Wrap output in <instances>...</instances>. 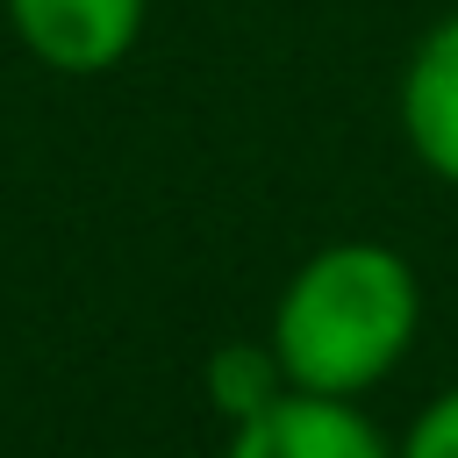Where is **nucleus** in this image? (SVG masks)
Wrapping results in <instances>:
<instances>
[{
  "instance_id": "1",
  "label": "nucleus",
  "mask_w": 458,
  "mask_h": 458,
  "mask_svg": "<svg viewBox=\"0 0 458 458\" xmlns=\"http://www.w3.org/2000/svg\"><path fill=\"white\" fill-rule=\"evenodd\" d=\"M415 329H422V279L386 243L315 250L272 308V351L286 365V386L344 401L379 386L408 358Z\"/></svg>"
},
{
  "instance_id": "2",
  "label": "nucleus",
  "mask_w": 458,
  "mask_h": 458,
  "mask_svg": "<svg viewBox=\"0 0 458 458\" xmlns=\"http://www.w3.org/2000/svg\"><path fill=\"white\" fill-rule=\"evenodd\" d=\"M143 7L150 0H7V21L50 72L93 79L129 57V43L143 36Z\"/></svg>"
},
{
  "instance_id": "3",
  "label": "nucleus",
  "mask_w": 458,
  "mask_h": 458,
  "mask_svg": "<svg viewBox=\"0 0 458 458\" xmlns=\"http://www.w3.org/2000/svg\"><path fill=\"white\" fill-rule=\"evenodd\" d=\"M229 458H394L379 429L344 401V394H301L286 386L258 415L236 422Z\"/></svg>"
},
{
  "instance_id": "4",
  "label": "nucleus",
  "mask_w": 458,
  "mask_h": 458,
  "mask_svg": "<svg viewBox=\"0 0 458 458\" xmlns=\"http://www.w3.org/2000/svg\"><path fill=\"white\" fill-rule=\"evenodd\" d=\"M401 129H408V150L444 186H458V14H444L415 43L401 72Z\"/></svg>"
},
{
  "instance_id": "5",
  "label": "nucleus",
  "mask_w": 458,
  "mask_h": 458,
  "mask_svg": "<svg viewBox=\"0 0 458 458\" xmlns=\"http://www.w3.org/2000/svg\"><path fill=\"white\" fill-rule=\"evenodd\" d=\"M208 394H215V408H222L229 422H243V415H258L265 401H279V394H286V365H279L272 336H265V344H222V351L208 358Z\"/></svg>"
},
{
  "instance_id": "6",
  "label": "nucleus",
  "mask_w": 458,
  "mask_h": 458,
  "mask_svg": "<svg viewBox=\"0 0 458 458\" xmlns=\"http://www.w3.org/2000/svg\"><path fill=\"white\" fill-rule=\"evenodd\" d=\"M394 458H458V386L437 394V401L415 415V429H408V444H401Z\"/></svg>"
}]
</instances>
